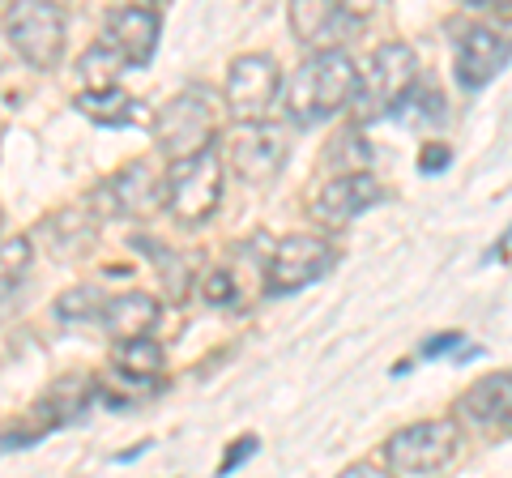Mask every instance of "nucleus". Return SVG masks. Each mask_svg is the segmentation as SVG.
I'll return each mask as SVG.
<instances>
[{
    "mask_svg": "<svg viewBox=\"0 0 512 478\" xmlns=\"http://www.w3.org/2000/svg\"><path fill=\"white\" fill-rule=\"evenodd\" d=\"M167 184V210L180 227H205L222 201V158L218 150H201L192 158H180L163 171Z\"/></svg>",
    "mask_w": 512,
    "mask_h": 478,
    "instance_id": "20e7f679",
    "label": "nucleus"
},
{
    "mask_svg": "<svg viewBox=\"0 0 512 478\" xmlns=\"http://www.w3.org/2000/svg\"><path fill=\"white\" fill-rule=\"evenodd\" d=\"M107 308V295L99 291V286H73V291H64L56 299V316L60 321H99Z\"/></svg>",
    "mask_w": 512,
    "mask_h": 478,
    "instance_id": "aec40b11",
    "label": "nucleus"
},
{
    "mask_svg": "<svg viewBox=\"0 0 512 478\" xmlns=\"http://www.w3.org/2000/svg\"><path fill=\"white\" fill-rule=\"evenodd\" d=\"M461 410L474 427L483 432H508V410H512V385H508V372H495L474 380L470 393L461 397Z\"/></svg>",
    "mask_w": 512,
    "mask_h": 478,
    "instance_id": "2eb2a0df",
    "label": "nucleus"
},
{
    "mask_svg": "<svg viewBox=\"0 0 512 478\" xmlns=\"http://www.w3.org/2000/svg\"><path fill=\"white\" fill-rule=\"evenodd\" d=\"M137 248H146L150 257L163 261V286H167V299H175V304H180V299L188 295V282H184V274L192 269V257H171V252L154 248L150 239H137Z\"/></svg>",
    "mask_w": 512,
    "mask_h": 478,
    "instance_id": "4be33fe9",
    "label": "nucleus"
},
{
    "mask_svg": "<svg viewBox=\"0 0 512 478\" xmlns=\"http://www.w3.org/2000/svg\"><path fill=\"white\" fill-rule=\"evenodd\" d=\"M461 453V423L457 419H427L393 432L384 457L397 474H436Z\"/></svg>",
    "mask_w": 512,
    "mask_h": 478,
    "instance_id": "423d86ee",
    "label": "nucleus"
},
{
    "mask_svg": "<svg viewBox=\"0 0 512 478\" xmlns=\"http://www.w3.org/2000/svg\"><path fill=\"white\" fill-rule=\"evenodd\" d=\"M444 167H448V150L440 146V141H431V146H423V154H419V171L436 175V171H444Z\"/></svg>",
    "mask_w": 512,
    "mask_h": 478,
    "instance_id": "b1692460",
    "label": "nucleus"
},
{
    "mask_svg": "<svg viewBox=\"0 0 512 478\" xmlns=\"http://www.w3.org/2000/svg\"><path fill=\"white\" fill-rule=\"evenodd\" d=\"M99 321L107 325V333L116 342H137V338H150V329L158 325V299L146 291H128L107 299V308Z\"/></svg>",
    "mask_w": 512,
    "mask_h": 478,
    "instance_id": "dca6fc26",
    "label": "nucleus"
},
{
    "mask_svg": "<svg viewBox=\"0 0 512 478\" xmlns=\"http://www.w3.org/2000/svg\"><path fill=\"white\" fill-rule=\"evenodd\" d=\"M419 82V56H414L410 43H384L376 47V56L367 60V73H359L355 99H350V111H355L359 124H372L380 116H389L406 103V94Z\"/></svg>",
    "mask_w": 512,
    "mask_h": 478,
    "instance_id": "f03ea898",
    "label": "nucleus"
},
{
    "mask_svg": "<svg viewBox=\"0 0 512 478\" xmlns=\"http://www.w3.org/2000/svg\"><path fill=\"white\" fill-rule=\"evenodd\" d=\"M338 478H393V470L372 466V461H359V466H346Z\"/></svg>",
    "mask_w": 512,
    "mask_h": 478,
    "instance_id": "393cba45",
    "label": "nucleus"
},
{
    "mask_svg": "<svg viewBox=\"0 0 512 478\" xmlns=\"http://www.w3.org/2000/svg\"><path fill=\"white\" fill-rule=\"evenodd\" d=\"M508 65V39L495 26H470L457 39V82L466 90H483Z\"/></svg>",
    "mask_w": 512,
    "mask_h": 478,
    "instance_id": "ddd939ff",
    "label": "nucleus"
},
{
    "mask_svg": "<svg viewBox=\"0 0 512 478\" xmlns=\"http://www.w3.org/2000/svg\"><path fill=\"white\" fill-rule=\"evenodd\" d=\"M291 158V133L282 124H244L231 141V171L244 184H269Z\"/></svg>",
    "mask_w": 512,
    "mask_h": 478,
    "instance_id": "6e6552de",
    "label": "nucleus"
},
{
    "mask_svg": "<svg viewBox=\"0 0 512 478\" xmlns=\"http://www.w3.org/2000/svg\"><path fill=\"white\" fill-rule=\"evenodd\" d=\"M282 94V69L274 56L265 52H248L235 56L227 69V111L239 124H265L269 107Z\"/></svg>",
    "mask_w": 512,
    "mask_h": 478,
    "instance_id": "0eeeda50",
    "label": "nucleus"
},
{
    "mask_svg": "<svg viewBox=\"0 0 512 478\" xmlns=\"http://www.w3.org/2000/svg\"><path fill=\"white\" fill-rule=\"evenodd\" d=\"M124 60L111 52L107 43H94L90 52L77 60V73H82V82L86 90H111V86H120V77H124Z\"/></svg>",
    "mask_w": 512,
    "mask_h": 478,
    "instance_id": "6ab92c4d",
    "label": "nucleus"
},
{
    "mask_svg": "<svg viewBox=\"0 0 512 478\" xmlns=\"http://www.w3.org/2000/svg\"><path fill=\"white\" fill-rule=\"evenodd\" d=\"M158 26H163V22H158V9H150V5L111 9L103 43L124 60L128 69H141V65H150V56L158 47Z\"/></svg>",
    "mask_w": 512,
    "mask_h": 478,
    "instance_id": "f8f14e48",
    "label": "nucleus"
},
{
    "mask_svg": "<svg viewBox=\"0 0 512 478\" xmlns=\"http://www.w3.org/2000/svg\"><path fill=\"white\" fill-rule=\"evenodd\" d=\"M116 372L124 380H154L163 372V346L154 338H137V342H120L116 346Z\"/></svg>",
    "mask_w": 512,
    "mask_h": 478,
    "instance_id": "f3484780",
    "label": "nucleus"
},
{
    "mask_svg": "<svg viewBox=\"0 0 512 478\" xmlns=\"http://www.w3.org/2000/svg\"><path fill=\"white\" fill-rule=\"evenodd\" d=\"M235 278L227 274V269H214L210 278H205V299H210V304H235Z\"/></svg>",
    "mask_w": 512,
    "mask_h": 478,
    "instance_id": "5701e85b",
    "label": "nucleus"
},
{
    "mask_svg": "<svg viewBox=\"0 0 512 478\" xmlns=\"http://www.w3.org/2000/svg\"><path fill=\"white\" fill-rule=\"evenodd\" d=\"M256 449H261V444H256L252 436H248V440H239V444H235V453H231V457H227V461H222V466H218V474H231V470L239 466V461H244L248 453H256Z\"/></svg>",
    "mask_w": 512,
    "mask_h": 478,
    "instance_id": "a878e982",
    "label": "nucleus"
},
{
    "mask_svg": "<svg viewBox=\"0 0 512 478\" xmlns=\"http://www.w3.org/2000/svg\"><path fill=\"white\" fill-rule=\"evenodd\" d=\"M380 197H384V188H380L376 175H367V171L333 175V180L312 197V218L320 222V227H329V231H342L363 210H372Z\"/></svg>",
    "mask_w": 512,
    "mask_h": 478,
    "instance_id": "9d476101",
    "label": "nucleus"
},
{
    "mask_svg": "<svg viewBox=\"0 0 512 478\" xmlns=\"http://www.w3.org/2000/svg\"><path fill=\"white\" fill-rule=\"evenodd\" d=\"M30 257H35L30 239H9V244H0V295H9L13 286L26 278Z\"/></svg>",
    "mask_w": 512,
    "mask_h": 478,
    "instance_id": "412c9836",
    "label": "nucleus"
},
{
    "mask_svg": "<svg viewBox=\"0 0 512 478\" xmlns=\"http://www.w3.org/2000/svg\"><path fill=\"white\" fill-rule=\"evenodd\" d=\"M333 265V248L316 235H286L282 244H274L269 252V295H286V291H299V286L316 282L325 269Z\"/></svg>",
    "mask_w": 512,
    "mask_h": 478,
    "instance_id": "1a4fd4ad",
    "label": "nucleus"
},
{
    "mask_svg": "<svg viewBox=\"0 0 512 478\" xmlns=\"http://www.w3.org/2000/svg\"><path fill=\"white\" fill-rule=\"evenodd\" d=\"M359 86V65L350 52H312L303 65L291 73L282 99H286V116L295 124H316L338 116L342 107H350Z\"/></svg>",
    "mask_w": 512,
    "mask_h": 478,
    "instance_id": "f257e3e1",
    "label": "nucleus"
},
{
    "mask_svg": "<svg viewBox=\"0 0 512 478\" xmlns=\"http://www.w3.org/2000/svg\"><path fill=\"white\" fill-rule=\"evenodd\" d=\"M64 9L47 5V0H18V5L5 9V35L9 47L18 52L30 69L52 73L64 56Z\"/></svg>",
    "mask_w": 512,
    "mask_h": 478,
    "instance_id": "39448f33",
    "label": "nucleus"
},
{
    "mask_svg": "<svg viewBox=\"0 0 512 478\" xmlns=\"http://www.w3.org/2000/svg\"><path fill=\"white\" fill-rule=\"evenodd\" d=\"M363 22V13H355L342 0H299L291 5V30L303 47L316 52H338V43Z\"/></svg>",
    "mask_w": 512,
    "mask_h": 478,
    "instance_id": "9b49d317",
    "label": "nucleus"
},
{
    "mask_svg": "<svg viewBox=\"0 0 512 478\" xmlns=\"http://www.w3.org/2000/svg\"><path fill=\"white\" fill-rule=\"evenodd\" d=\"M77 111H82L86 120L94 124H128V116H133V99L111 86V90H82L77 94Z\"/></svg>",
    "mask_w": 512,
    "mask_h": 478,
    "instance_id": "a211bd4d",
    "label": "nucleus"
},
{
    "mask_svg": "<svg viewBox=\"0 0 512 478\" xmlns=\"http://www.w3.org/2000/svg\"><path fill=\"white\" fill-rule=\"evenodd\" d=\"M111 205L120 214H133V218H146L154 210L167 205V184H163V171H154V163L137 158L128 163L116 180H111Z\"/></svg>",
    "mask_w": 512,
    "mask_h": 478,
    "instance_id": "4468645a",
    "label": "nucleus"
},
{
    "mask_svg": "<svg viewBox=\"0 0 512 478\" xmlns=\"http://www.w3.org/2000/svg\"><path fill=\"white\" fill-rule=\"evenodd\" d=\"M214 133H218V107L205 90H184L167 99L154 116V141L171 163L192 158L201 150H214Z\"/></svg>",
    "mask_w": 512,
    "mask_h": 478,
    "instance_id": "7ed1b4c3",
    "label": "nucleus"
}]
</instances>
